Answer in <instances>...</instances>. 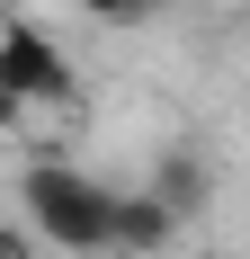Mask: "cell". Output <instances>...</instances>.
Here are the masks:
<instances>
[{
	"label": "cell",
	"instance_id": "6",
	"mask_svg": "<svg viewBox=\"0 0 250 259\" xmlns=\"http://www.w3.org/2000/svg\"><path fill=\"white\" fill-rule=\"evenodd\" d=\"M0 259H54V250H45V241H36V233H27L18 214H9V224H0Z\"/></svg>",
	"mask_w": 250,
	"mask_h": 259
},
{
	"label": "cell",
	"instance_id": "1",
	"mask_svg": "<svg viewBox=\"0 0 250 259\" xmlns=\"http://www.w3.org/2000/svg\"><path fill=\"white\" fill-rule=\"evenodd\" d=\"M107 197H116V188L90 179V170L63 161V152H36L18 170V224L45 241L54 259H107Z\"/></svg>",
	"mask_w": 250,
	"mask_h": 259
},
{
	"label": "cell",
	"instance_id": "10",
	"mask_svg": "<svg viewBox=\"0 0 250 259\" xmlns=\"http://www.w3.org/2000/svg\"><path fill=\"white\" fill-rule=\"evenodd\" d=\"M0 18H9V0H0Z\"/></svg>",
	"mask_w": 250,
	"mask_h": 259
},
{
	"label": "cell",
	"instance_id": "9",
	"mask_svg": "<svg viewBox=\"0 0 250 259\" xmlns=\"http://www.w3.org/2000/svg\"><path fill=\"white\" fill-rule=\"evenodd\" d=\"M197 259H224V250H197Z\"/></svg>",
	"mask_w": 250,
	"mask_h": 259
},
{
	"label": "cell",
	"instance_id": "4",
	"mask_svg": "<svg viewBox=\"0 0 250 259\" xmlns=\"http://www.w3.org/2000/svg\"><path fill=\"white\" fill-rule=\"evenodd\" d=\"M143 188L179 214V224H197V214H205V197H215V170H205V152H188V143H161Z\"/></svg>",
	"mask_w": 250,
	"mask_h": 259
},
{
	"label": "cell",
	"instance_id": "2",
	"mask_svg": "<svg viewBox=\"0 0 250 259\" xmlns=\"http://www.w3.org/2000/svg\"><path fill=\"white\" fill-rule=\"evenodd\" d=\"M0 90L9 99H27V107H63V99H80V72H72V45L54 36L45 18H0Z\"/></svg>",
	"mask_w": 250,
	"mask_h": 259
},
{
	"label": "cell",
	"instance_id": "5",
	"mask_svg": "<svg viewBox=\"0 0 250 259\" xmlns=\"http://www.w3.org/2000/svg\"><path fill=\"white\" fill-rule=\"evenodd\" d=\"M170 9V0H80V18H99V27H152Z\"/></svg>",
	"mask_w": 250,
	"mask_h": 259
},
{
	"label": "cell",
	"instance_id": "8",
	"mask_svg": "<svg viewBox=\"0 0 250 259\" xmlns=\"http://www.w3.org/2000/svg\"><path fill=\"white\" fill-rule=\"evenodd\" d=\"M205 9H241V0H205Z\"/></svg>",
	"mask_w": 250,
	"mask_h": 259
},
{
	"label": "cell",
	"instance_id": "3",
	"mask_svg": "<svg viewBox=\"0 0 250 259\" xmlns=\"http://www.w3.org/2000/svg\"><path fill=\"white\" fill-rule=\"evenodd\" d=\"M179 233H188V224H179L152 188H116V197H107V259H161Z\"/></svg>",
	"mask_w": 250,
	"mask_h": 259
},
{
	"label": "cell",
	"instance_id": "7",
	"mask_svg": "<svg viewBox=\"0 0 250 259\" xmlns=\"http://www.w3.org/2000/svg\"><path fill=\"white\" fill-rule=\"evenodd\" d=\"M27 116H36V107H27V99H9V90H0V143H9V134L27 125Z\"/></svg>",
	"mask_w": 250,
	"mask_h": 259
}]
</instances>
